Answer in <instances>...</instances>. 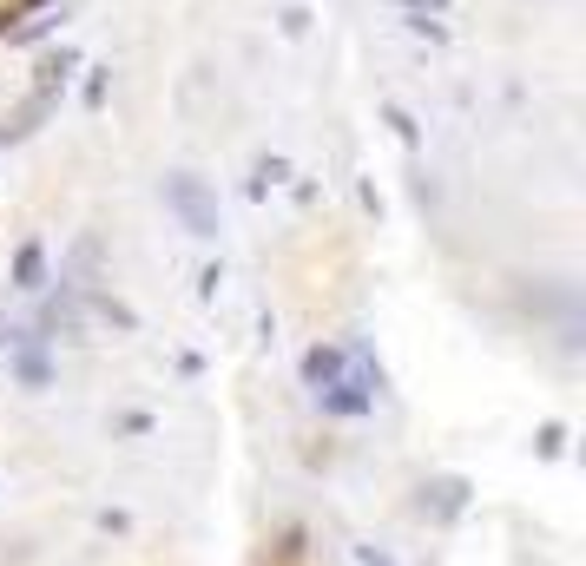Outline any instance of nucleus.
Here are the masks:
<instances>
[{"label": "nucleus", "mask_w": 586, "mask_h": 566, "mask_svg": "<svg viewBox=\"0 0 586 566\" xmlns=\"http://www.w3.org/2000/svg\"><path fill=\"white\" fill-rule=\"evenodd\" d=\"M303 382H310V395H317L323 409H336V415H363L369 409V395L363 389H349V349H310L303 356Z\"/></svg>", "instance_id": "f257e3e1"}, {"label": "nucleus", "mask_w": 586, "mask_h": 566, "mask_svg": "<svg viewBox=\"0 0 586 566\" xmlns=\"http://www.w3.org/2000/svg\"><path fill=\"white\" fill-rule=\"evenodd\" d=\"M165 205H172V218L185 224L191 237H218V198H211L205 178L172 172V178H165Z\"/></svg>", "instance_id": "f03ea898"}, {"label": "nucleus", "mask_w": 586, "mask_h": 566, "mask_svg": "<svg viewBox=\"0 0 586 566\" xmlns=\"http://www.w3.org/2000/svg\"><path fill=\"white\" fill-rule=\"evenodd\" d=\"M14 290H47V244L40 237H27L14 251Z\"/></svg>", "instance_id": "7ed1b4c3"}, {"label": "nucleus", "mask_w": 586, "mask_h": 566, "mask_svg": "<svg viewBox=\"0 0 586 566\" xmlns=\"http://www.w3.org/2000/svg\"><path fill=\"white\" fill-rule=\"evenodd\" d=\"M14 369H20V382H27V389H47V362L33 356V349H20V356H14Z\"/></svg>", "instance_id": "20e7f679"}, {"label": "nucleus", "mask_w": 586, "mask_h": 566, "mask_svg": "<svg viewBox=\"0 0 586 566\" xmlns=\"http://www.w3.org/2000/svg\"><path fill=\"white\" fill-rule=\"evenodd\" d=\"M284 172H290L284 158H257V191H264V185H277V178H284Z\"/></svg>", "instance_id": "39448f33"}, {"label": "nucleus", "mask_w": 586, "mask_h": 566, "mask_svg": "<svg viewBox=\"0 0 586 566\" xmlns=\"http://www.w3.org/2000/svg\"><path fill=\"white\" fill-rule=\"evenodd\" d=\"M356 566H396V560H389L382 547H356Z\"/></svg>", "instance_id": "423d86ee"}, {"label": "nucleus", "mask_w": 586, "mask_h": 566, "mask_svg": "<svg viewBox=\"0 0 586 566\" xmlns=\"http://www.w3.org/2000/svg\"><path fill=\"white\" fill-rule=\"evenodd\" d=\"M0 145H7V139H0Z\"/></svg>", "instance_id": "0eeeda50"}]
</instances>
